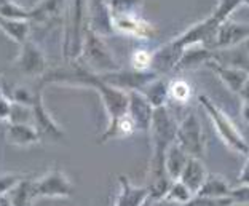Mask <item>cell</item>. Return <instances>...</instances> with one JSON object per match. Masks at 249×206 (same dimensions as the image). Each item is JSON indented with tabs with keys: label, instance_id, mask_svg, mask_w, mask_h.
<instances>
[{
	"label": "cell",
	"instance_id": "cell-1",
	"mask_svg": "<svg viewBox=\"0 0 249 206\" xmlns=\"http://www.w3.org/2000/svg\"><path fill=\"white\" fill-rule=\"evenodd\" d=\"M178 122L171 111L163 106L157 107L154 111L150 123V142H152V155H150V165H149V182H154L157 179L165 177V155L169 146L176 142V133H178Z\"/></svg>",
	"mask_w": 249,
	"mask_h": 206
},
{
	"label": "cell",
	"instance_id": "cell-2",
	"mask_svg": "<svg viewBox=\"0 0 249 206\" xmlns=\"http://www.w3.org/2000/svg\"><path fill=\"white\" fill-rule=\"evenodd\" d=\"M198 104L206 112L208 118L211 120L214 130H216L220 141L229 149L240 155H249V141L241 134L238 127L233 123L227 113L220 109L213 99H209L206 94H198Z\"/></svg>",
	"mask_w": 249,
	"mask_h": 206
},
{
	"label": "cell",
	"instance_id": "cell-3",
	"mask_svg": "<svg viewBox=\"0 0 249 206\" xmlns=\"http://www.w3.org/2000/svg\"><path fill=\"white\" fill-rule=\"evenodd\" d=\"M78 61H82L85 67L96 74H107L120 69L112 51L106 45L104 37L91 31L88 26H85L83 48Z\"/></svg>",
	"mask_w": 249,
	"mask_h": 206
},
{
	"label": "cell",
	"instance_id": "cell-4",
	"mask_svg": "<svg viewBox=\"0 0 249 206\" xmlns=\"http://www.w3.org/2000/svg\"><path fill=\"white\" fill-rule=\"evenodd\" d=\"M176 142L190 157L201 158L206 155V134L201 127L200 117L190 112L178 125Z\"/></svg>",
	"mask_w": 249,
	"mask_h": 206
},
{
	"label": "cell",
	"instance_id": "cell-5",
	"mask_svg": "<svg viewBox=\"0 0 249 206\" xmlns=\"http://www.w3.org/2000/svg\"><path fill=\"white\" fill-rule=\"evenodd\" d=\"M73 195V184L61 169H52L32 181V200L37 198H69Z\"/></svg>",
	"mask_w": 249,
	"mask_h": 206
},
{
	"label": "cell",
	"instance_id": "cell-6",
	"mask_svg": "<svg viewBox=\"0 0 249 206\" xmlns=\"http://www.w3.org/2000/svg\"><path fill=\"white\" fill-rule=\"evenodd\" d=\"M32 117H34V127L37 128L38 134L42 139H48L53 142H58L64 139V131L54 122L53 117L50 115L47 107L43 104V88H36V99L32 102Z\"/></svg>",
	"mask_w": 249,
	"mask_h": 206
},
{
	"label": "cell",
	"instance_id": "cell-7",
	"mask_svg": "<svg viewBox=\"0 0 249 206\" xmlns=\"http://www.w3.org/2000/svg\"><path fill=\"white\" fill-rule=\"evenodd\" d=\"M219 26H220L219 22L209 15L206 19H201L195 22V24L189 26L182 34H179V36L174 37L173 40L178 43V47L182 51L189 47H194V45H206V47H211V42L214 36H216V31Z\"/></svg>",
	"mask_w": 249,
	"mask_h": 206
},
{
	"label": "cell",
	"instance_id": "cell-8",
	"mask_svg": "<svg viewBox=\"0 0 249 206\" xmlns=\"http://www.w3.org/2000/svg\"><path fill=\"white\" fill-rule=\"evenodd\" d=\"M15 66L24 75L42 78L45 75V72H47V56H45L43 50L36 42L26 40L21 45L19 55L16 56Z\"/></svg>",
	"mask_w": 249,
	"mask_h": 206
},
{
	"label": "cell",
	"instance_id": "cell-9",
	"mask_svg": "<svg viewBox=\"0 0 249 206\" xmlns=\"http://www.w3.org/2000/svg\"><path fill=\"white\" fill-rule=\"evenodd\" d=\"M246 40H249V22H236L227 19L217 27L216 36H214L209 48L214 51L229 50L245 43Z\"/></svg>",
	"mask_w": 249,
	"mask_h": 206
},
{
	"label": "cell",
	"instance_id": "cell-10",
	"mask_svg": "<svg viewBox=\"0 0 249 206\" xmlns=\"http://www.w3.org/2000/svg\"><path fill=\"white\" fill-rule=\"evenodd\" d=\"M99 75L104 82H107L115 88H120L123 91H139L144 85L152 82V80L157 77H160L154 71L142 72V71H134V69H129V71L118 69V71L99 74Z\"/></svg>",
	"mask_w": 249,
	"mask_h": 206
},
{
	"label": "cell",
	"instance_id": "cell-11",
	"mask_svg": "<svg viewBox=\"0 0 249 206\" xmlns=\"http://www.w3.org/2000/svg\"><path fill=\"white\" fill-rule=\"evenodd\" d=\"M112 26L115 32L134 38L147 40L155 34V26L147 21L141 13L131 15H112Z\"/></svg>",
	"mask_w": 249,
	"mask_h": 206
},
{
	"label": "cell",
	"instance_id": "cell-12",
	"mask_svg": "<svg viewBox=\"0 0 249 206\" xmlns=\"http://www.w3.org/2000/svg\"><path fill=\"white\" fill-rule=\"evenodd\" d=\"M128 115L133 118L136 128L141 133H149L152 117H154V106L141 91H128Z\"/></svg>",
	"mask_w": 249,
	"mask_h": 206
},
{
	"label": "cell",
	"instance_id": "cell-13",
	"mask_svg": "<svg viewBox=\"0 0 249 206\" xmlns=\"http://www.w3.org/2000/svg\"><path fill=\"white\" fill-rule=\"evenodd\" d=\"M120 190L117 193L115 206H149L152 192L149 186H134L126 176H118Z\"/></svg>",
	"mask_w": 249,
	"mask_h": 206
},
{
	"label": "cell",
	"instance_id": "cell-14",
	"mask_svg": "<svg viewBox=\"0 0 249 206\" xmlns=\"http://www.w3.org/2000/svg\"><path fill=\"white\" fill-rule=\"evenodd\" d=\"M205 66L216 74L217 78L224 83V87L227 88L230 93H235V94L240 93L241 87L245 85V82L249 77V71H246V69L222 64V62L216 61L214 58L209 59Z\"/></svg>",
	"mask_w": 249,
	"mask_h": 206
},
{
	"label": "cell",
	"instance_id": "cell-15",
	"mask_svg": "<svg viewBox=\"0 0 249 206\" xmlns=\"http://www.w3.org/2000/svg\"><path fill=\"white\" fill-rule=\"evenodd\" d=\"M87 10H88L87 26L89 29L103 37L110 36L112 32H115L114 26H112V16H110L109 5H107V0H88Z\"/></svg>",
	"mask_w": 249,
	"mask_h": 206
},
{
	"label": "cell",
	"instance_id": "cell-16",
	"mask_svg": "<svg viewBox=\"0 0 249 206\" xmlns=\"http://www.w3.org/2000/svg\"><path fill=\"white\" fill-rule=\"evenodd\" d=\"M231 187L229 181L224 176L209 173L205 184L201 186L200 190L196 192L198 200H206V202H219V203H231L230 200V192Z\"/></svg>",
	"mask_w": 249,
	"mask_h": 206
},
{
	"label": "cell",
	"instance_id": "cell-17",
	"mask_svg": "<svg viewBox=\"0 0 249 206\" xmlns=\"http://www.w3.org/2000/svg\"><path fill=\"white\" fill-rule=\"evenodd\" d=\"M182 53L184 51L178 47V43L174 40H169L168 43L154 50L150 71H154L158 75H166V74L173 72L176 69V64L179 62Z\"/></svg>",
	"mask_w": 249,
	"mask_h": 206
},
{
	"label": "cell",
	"instance_id": "cell-18",
	"mask_svg": "<svg viewBox=\"0 0 249 206\" xmlns=\"http://www.w3.org/2000/svg\"><path fill=\"white\" fill-rule=\"evenodd\" d=\"M214 58V50H211L206 45H194L184 50L179 62L176 64L174 71H192L200 66H205L209 59Z\"/></svg>",
	"mask_w": 249,
	"mask_h": 206
},
{
	"label": "cell",
	"instance_id": "cell-19",
	"mask_svg": "<svg viewBox=\"0 0 249 206\" xmlns=\"http://www.w3.org/2000/svg\"><path fill=\"white\" fill-rule=\"evenodd\" d=\"M208 174L209 173L206 171V167H205V163H203V160L190 157L189 162H187V165H185V169L182 171V174H180L179 179L182 181L196 197V192L200 190L203 184H205Z\"/></svg>",
	"mask_w": 249,
	"mask_h": 206
},
{
	"label": "cell",
	"instance_id": "cell-20",
	"mask_svg": "<svg viewBox=\"0 0 249 206\" xmlns=\"http://www.w3.org/2000/svg\"><path fill=\"white\" fill-rule=\"evenodd\" d=\"M7 139L10 144L27 147L42 141L37 128L32 123H10L7 130Z\"/></svg>",
	"mask_w": 249,
	"mask_h": 206
},
{
	"label": "cell",
	"instance_id": "cell-21",
	"mask_svg": "<svg viewBox=\"0 0 249 206\" xmlns=\"http://www.w3.org/2000/svg\"><path fill=\"white\" fill-rule=\"evenodd\" d=\"M190 155L187 153L178 142L169 146L165 155V173L171 181H178L182 171L185 169V165L189 162Z\"/></svg>",
	"mask_w": 249,
	"mask_h": 206
},
{
	"label": "cell",
	"instance_id": "cell-22",
	"mask_svg": "<svg viewBox=\"0 0 249 206\" xmlns=\"http://www.w3.org/2000/svg\"><path fill=\"white\" fill-rule=\"evenodd\" d=\"M169 82H171V80L165 78V75H160L147 85H144L139 91L149 99V102L154 106V109L163 107V106H166V102L169 99Z\"/></svg>",
	"mask_w": 249,
	"mask_h": 206
},
{
	"label": "cell",
	"instance_id": "cell-23",
	"mask_svg": "<svg viewBox=\"0 0 249 206\" xmlns=\"http://www.w3.org/2000/svg\"><path fill=\"white\" fill-rule=\"evenodd\" d=\"M138 128L133 122V118L128 115V112L124 113L123 117H120L117 122L107 125V128L103 134L99 137V142H107V141H112V139H124V137H129L133 136Z\"/></svg>",
	"mask_w": 249,
	"mask_h": 206
},
{
	"label": "cell",
	"instance_id": "cell-24",
	"mask_svg": "<svg viewBox=\"0 0 249 206\" xmlns=\"http://www.w3.org/2000/svg\"><path fill=\"white\" fill-rule=\"evenodd\" d=\"M31 26L32 22L29 19H8L0 16V31H3L8 38L19 45L29 40Z\"/></svg>",
	"mask_w": 249,
	"mask_h": 206
},
{
	"label": "cell",
	"instance_id": "cell-25",
	"mask_svg": "<svg viewBox=\"0 0 249 206\" xmlns=\"http://www.w3.org/2000/svg\"><path fill=\"white\" fill-rule=\"evenodd\" d=\"M66 5V0H40L36 7L31 8L29 21L37 22V24H43L53 19L54 16L59 15V11Z\"/></svg>",
	"mask_w": 249,
	"mask_h": 206
},
{
	"label": "cell",
	"instance_id": "cell-26",
	"mask_svg": "<svg viewBox=\"0 0 249 206\" xmlns=\"http://www.w3.org/2000/svg\"><path fill=\"white\" fill-rule=\"evenodd\" d=\"M165 198L169 200V202H173V203H178L180 206H187L195 200V193L192 192L182 181L178 179V181L171 182V186H169Z\"/></svg>",
	"mask_w": 249,
	"mask_h": 206
},
{
	"label": "cell",
	"instance_id": "cell-27",
	"mask_svg": "<svg viewBox=\"0 0 249 206\" xmlns=\"http://www.w3.org/2000/svg\"><path fill=\"white\" fill-rule=\"evenodd\" d=\"M13 206H31L32 205V181L22 179L8 195Z\"/></svg>",
	"mask_w": 249,
	"mask_h": 206
},
{
	"label": "cell",
	"instance_id": "cell-28",
	"mask_svg": "<svg viewBox=\"0 0 249 206\" xmlns=\"http://www.w3.org/2000/svg\"><path fill=\"white\" fill-rule=\"evenodd\" d=\"M194 88L184 78H176L169 82V99H173L178 104H187L192 98Z\"/></svg>",
	"mask_w": 249,
	"mask_h": 206
},
{
	"label": "cell",
	"instance_id": "cell-29",
	"mask_svg": "<svg viewBox=\"0 0 249 206\" xmlns=\"http://www.w3.org/2000/svg\"><path fill=\"white\" fill-rule=\"evenodd\" d=\"M243 5H245L243 0H219L211 16L219 22V24H222V22L230 19V16L233 15L240 7H243Z\"/></svg>",
	"mask_w": 249,
	"mask_h": 206
},
{
	"label": "cell",
	"instance_id": "cell-30",
	"mask_svg": "<svg viewBox=\"0 0 249 206\" xmlns=\"http://www.w3.org/2000/svg\"><path fill=\"white\" fill-rule=\"evenodd\" d=\"M144 0H107L110 16L112 15H131L141 13Z\"/></svg>",
	"mask_w": 249,
	"mask_h": 206
},
{
	"label": "cell",
	"instance_id": "cell-31",
	"mask_svg": "<svg viewBox=\"0 0 249 206\" xmlns=\"http://www.w3.org/2000/svg\"><path fill=\"white\" fill-rule=\"evenodd\" d=\"M31 10L21 7L15 0H0V16L8 19H29Z\"/></svg>",
	"mask_w": 249,
	"mask_h": 206
},
{
	"label": "cell",
	"instance_id": "cell-32",
	"mask_svg": "<svg viewBox=\"0 0 249 206\" xmlns=\"http://www.w3.org/2000/svg\"><path fill=\"white\" fill-rule=\"evenodd\" d=\"M152 58H154V50H145V48H136L131 53V69L134 71H150L152 67Z\"/></svg>",
	"mask_w": 249,
	"mask_h": 206
},
{
	"label": "cell",
	"instance_id": "cell-33",
	"mask_svg": "<svg viewBox=\"0 0 249 206\" xmlns=\"http://www.w3.org/2000/svg\"><path fill=\"white\" fill-rule=\"evenodd\" d=\"M24 179L21 174H15V173H5L0 174V197L8 195V193L13 190V188L19 184V182Z\"/></svg>",
	"mask_w": 249,
	"mask_h": 206
},
{
	"label": "cell",
	"instance_id": "cell-34",
	"mask_svg": "<svg viewBox=\"0 0 249 206\" xmlns=\"http://www.w3.org/2000/svg\"><path fill=\"white\" fill-rule=\"evenodd\" d=\"M11 99L15 102H19V104H26V106H32L34 99H36V90L31 91L26 87H15L11 91Z\"/></svg>",
	"mask_w": 249,
	"mask_h": 206
},
{
	"label": "cell",
	"instance_id": "cell-35",
	"mask_svg": "<svg viewBox=\"0 0 249 206\" xmlns=\"http://www.w3.org/2000/svg\"><path fill=\"white\" fill-rule=\"evenodd\" d=\"M11 109H13V99L7 93H3V90H0V120L2 122H10Z\"/></svg>",
	"mask_w": 249,
	"mask_h": 206
},
{
	"label": "cell",
	"instance_id": "cell-36",
	"mask_svg": "<svg viewBox=\"0 0 249 206\" xmlns=\"http://www.w3.org/2000/svg\"><path fill=\"white\" fill-rule=\"evenodd\" d=\"M230 200H231V203L249 205V186L233 187L230 192Z\"/></svg>",
	"mask_w": 249,
	"mask_h": 206
},
{
	"label": "cell",
	"instance_id": "cell-37",
	"mask_svg": "<svg viewBox=\"0 0 249 206\" xmlns=\"http://www.w3.org/2000/svg\"><path fill=\"white\" fill-rule=\"evenodd\" d=\"M238 186H249V157L238 174Z\"/></svg>",
	"mask_w": 249,
	"mask_h": 206
},
{
	"label": "cell",
	"instance_id": "cell-38",
	"mask_svg": "<svg viewBox=\"0 0 249 206\" xmlns=\"http://www.w3.org/2000/svg\"><path fill=\"white\" fill-rule=\"evenodd\" d=\"M238 96H240L241 102H246V101H249V77H248V80L245 82V85H243V87H241V90H240Z\"/></svg>",
	"mask_w": 249,
	"mask_h": 206
},
{
	"label": "cell",
	"instance_id": "cell-39",
	"mask_svg": "<svg viewBox=\"0 0 249 206\" xmlns=\"http://www.w3.org/2000/svg\"><path fill=\"white\" fill-rule=\"evenodd\" d=\"M149 206H180V205L169 202V200H166V198H160V200H154Z\"/></svg>",
	"mask_w": 249,
	"mask_h": 206
},
{
	"label": "cell",
	"instance_id": "cell-40",
	"mask_svg": "<svg viewBox=\"0 0 249 206\" xmlns=\"http://www.w3.org/2000/svg\"><path fill=\"white\" fill-rule=\"evenodd\" d=\"M241 118L249 125V101L241 102Z\"/></svg>",
	"mask_w": 249,
	"mask_h": 206
},
{
	"label": "cell",
	"instance_id": "cell-41",
	"mask_svg": "<svg viewBox=\"0 0 249 206\" xmlns=\"http://www.w3.org/2000/svg\"><path fill=\"white\" fill-rule=\"evenodd\" d=\"M229 206H249V205H241V203H230Z\"/></svg>",
	"mask_w": 249,
	"mask_h": 206
},
{
	"label": "cell",
	"instance_id": "cell-42",
	"mask_svg": "<svg viewBox=\"0 0 249 206\" xmlns=\"http://www.w3.org/2000/svg\"><path fill=\"white\" fill-rule=\"evenodd\" d=\"M243 3H245V5H249V0H243Z\"/></svg>",
	"mask_w": 249,
	"mask_h": 206
},
{
	"label": "cell",
	"instance_id": "cell-43",
	"mask_svg": "<svg viewBox=\"0 0 249 206\" xmlns=\"http://www.w3.org/2000/svg\"><path fill=\"white\" fill-rule=\"evenodd\" d=\"M2 88H3V83H2V82H0V90H2Z\"/></svg>",
	"mask_w": 249,
	"mask_h": 206
},
{
	"label": "cell",
	"instance_id": "cell-44",
	"mask_svg": "<svg viewBox=\"0 0 249 206\" xmlns=\"http://www.w3.org/2000/svg\"><path fill=\"white\" fill-rule=\"evenodd\" d=\"M248 157H249V155H248Z\"/></svg>",
	"mask_w": 249,
	"mask_h": 206
}]
</instances>
